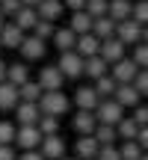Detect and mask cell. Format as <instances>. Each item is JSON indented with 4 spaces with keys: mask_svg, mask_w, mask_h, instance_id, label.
Returning a JSON list of instances; mask_svg holds the SVG:
<instances>
[{
    "mask_svg": "<svg viewBox=\"0 0 148 160\" xmlns=\"http://www.w3.org/2000/svg\"><path fill=\"white\" fill-rule=\"evenodd\" d=\"M39 107H42L45 116H62V113H68L71 101L65 98L62 89H53V92H45V95L39 98Z\"/></svg>",
    "mask_w": 148,
    "mask_h": 160,
    "instance_id": "1",
    "label": "cell"
},
{
    "mask_svg": "<svg viewBox=\"0 0 148 160\" xmlns=\"http://www.w3.org/2000/svg\"><path fill=\"white\" fill-rule=\"evenodd\" d=\"M95 116H98V122H101V125H119L127 113H125V107H121L116 98H104V101L98 104Z\"/></svg>",
    "mask_w": 148,
    "mask_h": 160,
    "instance_id": "2",
    "label": "cell"
},
{
    "mask_svg": "<svg viewBox=\"0 0 148 160\" xmlns=\"http://www.w3.org/2000/svg\"><path fill=\"white\" fill-rule=\"evenodd\" d=\"M59 71H62L68 80H77L80 74H83V65H86V59L80 57L77 51H65V53H59Z\"/></svg>",
    "mask_w": 148,
    "mask_h": 160,
    "instance_id": "3",
    "label": "cell"
},
{
    "mask_svg": "<svg viewBox=\"0 0 148 160\" xmlns=\"http://www.w3.org/2000/svg\"><path fill=\"white\" fill-rule=\"evenodd\" d=\"M42 139H45V133L39 131V125H18V137H15L18 148L33 151V148H39V145H42Z\"/></svg>",
    "mask_w": 148,
    "mask_h": 160,
    "instance_id": "4",
    "label": "cell"
},
{
    "mask_svg": "<svg viewBox=\"0 0 148 160\" xmlns=\"http://www.w3.org/2000/svg\"><path fill=\"white\" fill-rule=\"evenodd\" d=\"M116 36H119V39L125 42L127 48H133V45H139V42H142V24H139L136 18L119 21V27H116Z\"/></svg>",
    "mask_w": 148,
    "mask_h": 160,
    "instance_id": "5",
    "label": "cell"
},
{
    "mask_svg": "<svg viewBox=\"0 0 148 160\" xmlns=\"http://www.w3.org/2000/svg\"><path fill=\"white\" fill-rule=\"evenodd\" d=\"M71 125H74V131L80 133V137H92V133L98 131V116H95V110H77L74 113V119H71Z\"/></svg>",
    "mask_w": 148,
    "mask_h": 160,
    "instance_id": "6",
    "label": "cell"
},
{
    "mask_svg": "<svg viewBox=\"0 0 148 160\" xmlns=\"http://www.w3.org/2000/svg\"><path fill=\"white\" fill-rule=\"evenodd\" d=\"M18 51H21V57L27 59V62H39V59H45V51H47V42L45 39H39V36H27V39H24V45L18 48Z\"/></svg>",
    "mask_w": 148,
    "mask_h": 160,
    "instance_id": "7",
    "label": "cell"
},
{
    "mask_svg": "<svg viewBox=\"0 0 148 160\" xmlns=\"http://www.w3.org/2000/svg\"><path fill=\"white\" fill-rule=\"evenodd\" d=\"M110 74H113L119 83H133L139 74V65L133 62V57H125V59H119L116 65H110Z\"/></svg>",
    "mask_w": 148,
    "mask_h": 160,
    "instance_id": "8",
    "label": "cell"
},
{
    "mask_svg": "<svg viewBox=\"0 0 148 160\" xmlns=\"http://www.w3.org/2000/svg\"><path fill=\"white\" fill-rule=\"evenodd\" d=\"M125 51H127V45L119 39V36H110V39L101 42V57L107 59L110 65H116L119 59H125Z\"/></svg>",
    "mask_w": 148,
    "mask_h": 160,
    "instance_id": "9",
    "label": "cell"
},
{
    "mask_svg": "<svg viewBox=\"0 0 148 160\" xmlns=\"http://www.w3.org/2000/svg\"><path fill=\"white\" fill-rule=\"evenodd\" d=\"M39 83H42V89H45V92L62 89L65 74L59 71V65H42V71H39Z\"/></svg>",
    "mask_w": 148,
    "mask_h": 160,
    "instance_id": "10",
    "label": "cell"
},
{
    "mask_svg": "<svg viewBox=\"0 0 148 160\" xmlns=\"http://www.w3.org/2000/svg\"><path fill=\"white\" fill-rule=\"evenodd\" d=\"M24 39H27V33H24V30L18 27L15 21H6V27L0 30V45H3V48H12V51H18V48L24 45Z\"/></svg>",
    "mask_w": 148,
    "mask_h": 160,
    "instance_id": "11",
    "label": "cell"
},
{
    "mask_svg": "<svg viewBox=\"0 0 148 160\" xmlns=\"http://www.w3.org/2000/svg\"><path fill=\"white\" fill-rule=\"evenodd\" d=\"M113 98H116L125 110H133L139 101H142V92L136 89V83H119V89H116Z\"/></svg>",
    "mask_w": 148,
    "mask_h": 160,
    "instance_id": "12",
    "label": "cell"
},
{
    "mask_svg": "<svg viewBox=\"0 0 148 160\" xmlns=\"http://www.w3.org/2000/svg\"><path fill=\"white\" fill-rule=\"evenodd\" d=\"M39 151L45 154V160H62V157H65V142H62L59 133H51V137L42 139Z\"/></svg>",
    "mask_w": 148,
    "mask_h": 160,
    "instance_id": "13",
    "label": "cell"
},
{
    "mask_svg": "<svg viewBox=\"0 0 148 160\" xmlns=\"http://www.w3.org/2000/svg\"><path fill=\"white\" fill-rule=\"evenodd\" d=\"M18 104H21V89H18L15 83H9V80H3V83H0V110L9 113Z\"/></svg>",
    "mask_w": 148,
    "mask_h": 160,
    "instance_id": "14",
    "label": "cell"
},
{
    "mask_svg": "<svg viewBox=\"0 0 148 160\" xmlns=\"http://www.w3.org/2000/svg\"><path fill=\"white\" fill-rule=\"evenodd\" d=\"M74 104H77V110H98L101 95L95 92V86H77V92H74Z\"/></svg>",
    "mask_w": 148,
    "mask_h": 160,
    "instance_id": "15",
    "label": "cell"
},
{
    "mask_svg": "<svg viewBox=\"0 0 148 160\" xmlns=\"http://www.w3.org/2000/svg\"><path fill=\"white\" fill-rule=\"evenodd\" d=\"M15 113H18V125H39L42 119V107L36 101H21L15 107Z\"/></svg>",
    "mask_w": 148,
    "mask_h": 160,
    "instance_id": "16",
    "label": "cell"
},
{
    "mask_svg": "<svg viewBox=\"0 0 148 160\" xmlns=\"http://www.w3.org/2000/svg\"><path fill=\"white\" fill-rule=\"evenodd\" d=\"M77 39H80V36L77 33H74V30L71 27H57V33H53V45H57V51L59 53H65V51H77Z\"/></svg>",
    "mask_w": 148,
    "mask_h": 160,
    "instance_id": "17",
    "label": "cell"
},
{
    "mask_svg": "<svg viewBox=\"0 0 148 160\" xmlns=\"http://www.w3.org/2000/svg\"><path fill=\"white\" fill-rule=\"evenodd\" d=\"M83 74L89 80H101L104 74H110V62L101 57V53H95V57H86V65H83Z\"/></svg>",
    "mask_w": 148,
    "mask_h": 160,
    "instance_id": "18",
    "label": "cell"
},
{
    "mask_svg": "<svg viewBox=\"0 0 148 160\" xmlns=\"http://www.w3.org/2000/svg\"><path fill=\"white\" fill-rule=\"evenodd\" d=\"M77 157L80 160H95L98 157V151H101V142H98V137L92 133V137H80L77 139Z\"/></svg>",
    "mask_w": 148,
    "mask_h": 160,
    "instance_id": "19",
    "label": "cell"
},
{
    "mask_svg": "<svg viewBox=\"0 0 148 160\" xmlns=\"http://www.w3.org/2000/svg\"><path fill=\"white\" fill-rule=\"evenodd\" d=\"M12 21H15L24 33H33L36 24H39V9H36V6H21V12H18Z\"/></svg>",
    "mask_w": 148,
    "mask_h": 160,
    "instance_id": "20",
    "label": "cell"
},
{
    "mask_svg": "<svg viewBox=\"0 0 148 160\" xmlns=\"http://www.w3.org/2000/svg\"><path fill=\"white\" fill-rule=\"evenodd\" d=\"M101 42L104 39H98V36L95 33H83V36H80V39H77V53H80V57H95V53H101Z\"/></svg>",
    "mask_w": 148,
    "mask_h": 160,
    "instance_id": "21",
    "label": "cell"
},
{
    "mask_svg": "<svg viewBox=\"0 0 148 160\" xmlns=\"http://www.w3.org/2000/svg\"><path fill=\"white\" fill-rule=\"evenodd\" d=\"M68 27H71L77 36H83V33H92V27H95V18H92L86 9H80V12H71V21H68Z\"/></svg>",
    "mask_w": 148,
    "mask_h": 160,
    "instance_id": "22",
    "label": "cell"
},
{
    "mask_svg": "<svg viewBox=\"0 0 148 160\" xmlns=\"http://www.w3.org/2000/svg\"><path fill=\"white\" fill-rule=\"evenodd\" d=\"M36 9H39V18H45V21H57V18H62L65 3H62V0H42Z\"/></svg>",
    "mask_w": 148,
    "mask_h": 160,
    "instance_id": "23",
    "label": "cell"
},
{
    "mask_svg": "<svg viewBox=\"0 0 148 160\" xmlns=\"http://www.w3.org/2000/svg\"><path fill=\"white\" fill-rule=\"evenodd\" d=\"M110 18H116V21L133 18V0H110Z\"/></svg>",
    "mask_w": 148,
    "mask_h": 160,
    "instance_id": "24",
    "label": "cell"
},
{
    "mask_svg": "<svg viewBox=\"0 0 148 160\" xmlns=\"http://www.w3.org/2000/svg\"><path fill=\"white\" fill-rule=\"evenodd\" d=\"M116 27H119V21L110 15L104 18H95V27H92V33L98 36V39H110V36H116Z\"/></svg>",
    "mask_w": 148,
    "mask_h": 160,
    "instance_id": "25",
    "label": "cell"
},
{
    "mask_svg": "<svg viewBox=\"0 0 148 160\" xmlns=\"http://www.w3.org/2000/svg\"><path fill=\"white\" fill-rule=\"evenodd\" d=\"M116 131H119V139H125V142L139 137V125H136V119H133V116H125V119L116 125Z\"/></svg>",
    "mask_w": 148,
    "mask_h": 160,
    "instance_id": "26",
    "label": "cell"
},
{
    "mask_svg": "<svg viewBox=\"0 0 148 160\" xmlns=\"http://www.w3.org/2000/svg\"><path fill=\"white\" fill-rule=\"evenodd\" d=\"M116 89H119V80H116L113 74H104L101 80H95V92L101 95V101H104V98H113Z\"/></svg>",
    "mask_w": 148,
    "mask_h": 160,
    "instance_id": "27",
    "label": "cell"
},
{
    "mask_svg": "<svg viewBox=\"0 0 148 160\" xmlns=\"http://www.w3.org/2000/svg\"><path fill=\"white\" fill-rule=\"evenodd\" d=\"M18 89H21V101H36V104H39V98L45 95V89H42L39 80H27V83L18 86Z\"/></svg>",
    "mask_w": 148,
    "mask_h": 160,
    "instance_id": "28",
    "label": "cell"
},
{
    "mask_svg": "<svg viewBox=\"0 0 148 160\" xmlns=\"http://www.w3.org/2000/svg\"><path fill=\"white\" fill-rule=\"evenodd\" d=\"M6 80H9V83H15V86H24V83L30 80V68H27V65H21V62H12Z\"/></svg>",
    "mask_w": 148,
    "mask_h": 160,
    "instance_id": "29",
    "label": "cell"
},
{
    "mask_svg": "<svg viewBox=\"0 0 148 160\" xmlns=\"http://www.w3.org/2000/svg\"><path fill=\"white\" fill-rule=\"evenodd\" d=\"M95 137H98V142H101V145H116L119 131H116V125H98Z\"/></svg>",
    "mask_w": 148,
    "mask_h": 160,
    "instance_id": "30",
    "label": "cell"
},
{
    "mask_svg": "<svg viewBox=\"0 0 148 160\" xmlns=\"http://www.w3.org/2000/svg\"><path fill=\"white\" fill-rule=\"evenodd\" d=\"M145 148L139 145V139H127L125 145H121V160H142Z\"/></svg>",
    "mask_w": 148,
    "mask_h": 160,
    "instance_id": "31",
    "label": "cell"
},
{
    "mask_svg": "<svg viewBox=\"0 0 148 160\" xmlns=\"http://www.w3.org/2000/svg\"><path fill=\"white\" fill-rule=\"evenodd\" d=\"M39 131L45 133V137L59 133V116H45V113H42V119H39Z\"/></svg>",
    "mask_w": 148,
    "mask_h": 160,
    "instance_id": "32",
    "label": "cell"
},
{
    "mask_svg": "<svg viewBox=\"0 0 148 160\" xmlns=\"http://www.w3.org/2000/svg\"><path fill=\"white\" fill-rule=\"evenodd\" d=\"M39 39H45V42H51L53 39V33H57V24L53 21H45V18H39V24H36V30H33Z\"/></svg>",
    "mask_w": 148,
    "mask_h": 160,
    "instance_id": "33",
    "label": "cell"
},
{
    "mask_svg": "<svg viewBox=\"0 0 148 160\" xmlns=\"http://www.w3.org/2000/svg\"><path fill=\"white\" fill-rule=\"evenodd\" d=\"M86 12H89L92 18L110 15V0H89V3H86Z\"/></svg>",
    "mask_w": 148,
    "mask_h": 160,
    "instance_id": "34",
    "label": "cell"
},
{
    "mask_svg": "<svg viewBox=\"0 0 148 160\" xmlns=\"http://www.w3.org/2000/svg\"><path fill=\"white\" fill-rule=\"evenodd\" d=\"M18 137V128L12 122H0V145H12Z\"/></svg>",
    "mask_w": 148,
    "mask_h": 160,
    "instance_id": "35",
    "label": "cell"
},
{
    "mask_svg": "<svg viewBox=\"0 0 148 160\" xmlns=\"http://www.w3.org/2000/svg\"><path fill=\"white\" fill-rule=\"evenodd\" d=\"M133 62L139 65V68H148V45L145 42H139V45H133Z\"/></svg>",
    "mask_w": 148,
    "mask_h": 160,
    "instance_id": "36",
    "label": "cell"
},
{
    "mask_svg": "<svg viewBox=\"0 0 148 160\" xmlns=\"http://www.w3.org/2000/svg\"><path fill=\"white\" fill-rule=\"evenodd\" d=\"M133 18H136L142 27H148V0H136V3H133Z\"/></svg>",
    "mask_w": 148,
    "mask_h": 160,
    "instance_id": "37",
    "label": "cell"
},
{
    "mask_svg": "<svg viewBox=\"0 0 148 160\" xmlns=\"http://www.w3.org/2000/svg\"><path fill=\"white\" fill-rule=\"evenodd\" d=\"M95 160H121V148H116V145H101V151H98Z\"/></svg>",
    "mask_w": 148,
    "mask_h": 160,
    "instance_id": "38",
    "label": "cell"
},
{
    "mask_svg": "<svg viewBox=\"0 0 148 160\" xmlns=\"http://www.w3.org/2000/svg\"><path fill=\"white\" fill-rule=\"evenodd\" d=\"M21 0H0V9H3V15L6 18H15L18 15V12H21Z\"/></svg>",
    "mask_w": 148,
    "mask_h": 160,
    "instance_id": "39",
    "label": "cell"
},
{
    "mask_svg": "<svg viewBox=\"0 0 148 160\" xmlns=\"http://www.w3.org/2000/svg\"><path fill=\"white\" fill-rule=\"evenodd\" d=\"M131 116L136 119V125H139V128H145V125H148V104H136Z\"/></svg>",
    "mask_w": 148,
    "mask_h": 160,
    "instance_id": "40",
    "label": "cell"
},
{
    "mask_svg": "<svg viewBox=\"0 0 148 160\" xmlns=\"http://www.w3.org/2000/svg\"><path fill=\"white\" fill-rule=\"evenodd\" d=\"M133 83H136V89L142 92V95H148V68H139V74H136Z\"/></svg>",
    "mask_w": 148,
    "mask_h": 160,
    "instance_id": "41",
    "label": "cell"
},
{
    "mask_svg": "<svg viewBox=\"0 0 148 160\" xmlns=\"http://www.w3.org/2000/svg\"><path fill=\"white\" fill-rule=\"evenodd\" d=\"M62 3H65V9L80 12V9H86V3H89V0H62Z\"/></svg>",
    "mask_w": 148,
    "mask_h": 160,
    "instance_id": "42",
    "label": "cell"
},
{
    "mask_svg": "<svg viewBox=\"0 0 148 160\" xmlns=\"http://www.w3.org/2000/svg\"><path fill=\"white\" fill-rule=\"evenodd\" d=\"M0 160H18L15 151H12V145H0Z\"/></svg>",
    "mask_w": 148,
    "mask_h": 160,
    "instance_id": "43",
    "label": "cell"
},
{
    "mask_svg": "<svg viewBox=\"0 0 148 160\" xmlns=\"http://www.w3.org/2000/svg\"><path fill=\"white\" fill-rule=\"evenodd\" d=\"M18 160H45V154H42V151H36V148H33V151H24V154L18 157Z\"/></svg>",
    "mask_w": 148,
    "mask_h": 160,
    "instance_id": "44",
    "label": "cell"
},
{
    "mask_svg": "<svg viewBox=\"0 0 148 160\" xmlns=\"http://www.w3.org/2000/svg\"><path fill=\"white\" fill-rule=\"evenodd\" d=\"M136 139H139V145L148 151V125H145V128H139V137H136Z\"/></svg>",
    "mask_w": 148,
    "mask_h": 160,
    "instance_id": "45",
    "label": "cell"
},
{
    "mask_svg": "<svg viewBox=\"0 0 148 160\" xmlns=\"http://www.w3.org/2000/svg\"><path fill=\"white\" fill-rule=\"evenodd\" d=\"M6 74H9V65H6L3 59H0V83H3V80H6Z\"/></svg>",
    "mask_w": 148,
    "mask_h": 160,
    "instance_id": "46",
    "label": "cell"
},
{
    "mask_svg": "<svg viewBox=\"0 0 148 160\" xmlns=\"http://www.w3.org/2000/svg\"><path fill=\"white\" fill-rule=\"evenodd\" d=\"M21 3H24V6H39L42 0H21Z\"/></svg>",
    "mask_w": 148,
    "mask_h": 160,
    "instance_id": "47",
    "label": "cell"
},
{
    "mask_svg": "<svg viewBox=\"0 0 148 160\" xmlns=\"http://www.w3.org/2000/svg\"><path fill=\"white\" fill-rule=\"evenodd\" d=\"M6 27V15H3V9H0V30Z\"/></svg>",
    "mask_w": 148,
    "mask_h": 160,
    "instance_id": "48",
    "label": "cell"
},
{
    "mask_svg": "<svg viewBox=\"0 0 148 160\" xmlns=\"http://www.w3.org/2000/svg\"><path fill=\"white\" fill-rule=\"evenodd\" d=\"M142 42L148 45V27H142Z\"/></svg>",
    "mask_w": 148,
    "mask_h": 160,
    "instance_id": "49",
    "label": "cell"
},
{
    "mask_svg": "<svg viewBox=\"0 0 148 160\" xmlns=\"http://www.w3.org/2000/svg\"><path fill=\"white\" fill-rule=\"evenodd\" d=\"M142 160H148V151H145V154H142Z\"/></svg>",
    "mask_w": 148,
    "mask_h": 160,
    "instance_id": "50",
    "label": "cell"
},
{
    "mask_svg": "<svg viewBox=\"0 0 148 160\" xmlns=\"http://www.w3.org/2000/svg\"><path fill=\"white\" fill-rule=\"evenodd\" d=\"M62 160H71V157H62ZM77 160H80V157H77Z\"/></svg>",
    "mask_w": 148,
    "mask_h": 160,
    "instance_id": "51",
    "label": "cell"
},
{
    "mask_svg": "<svg viewBox=\"0 0 148 160\" xmlns=\"http://www.w3.org/2000/svg\"><path fill=\"white\" fill-rule=\"evenodd\" d=\"M133 3H136V0H133Z\"/></svg>",
    "mask_w": 148,
    "mask_h": 160,
    "instance_id": "52",
    "label": "cell"
},
{
    "mask_svg": "<svg viewBox=\"0 0 148 160\" xmlns=\"http://www.w3.org/2000/svg\"><path fill=\"white\" fill-rule=\"evenodd\" d=\"M0 48H3V45H0Z\"/></svg>",
    "mask_w": 148,
    "mask_h": 160,
    "instance_id": "53",
    "label": "cell"
}]
</instances>
